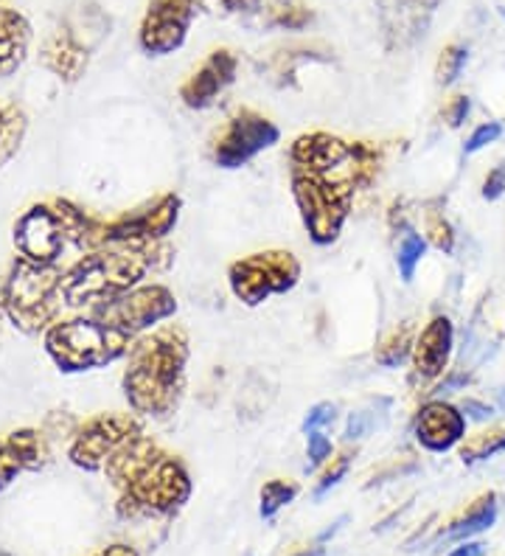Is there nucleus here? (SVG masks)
Wrapping results in <instances>:
<instances>
[{
  "label": "nucleus",
  "mask_w": 505,
  "mask_h": 556,
  "mask_svg": "<svg viewBox=\"0 0 505 556\" xmlns=\"http://www.w3.org/2000/svg\"><path fill=\"white\" fill-rule=\"evenodd\" d=\"M124 332H115L108 326H96L88 320L60 326L48 338V346L56 354L62 366L85 368L96 363H108L124 349Z\"/></svg>",
  "instance_id": "obj_1"
},
{
  "label": "nucleus",
  "mask_w": 505,
  "mask_h": 556,
  "mask_svg": "<svg viewBox=\"0 0 505 556\" xmlns=\"http://www.w3.org/2000/svg\"><path fill=\"white\" fill-rule=\"evenodd\" d=\"M143 276V258L132 253H113L96 256L67 276L65 295L71 304H81V299H101L113 295L124 287L135 285Z\"/></svg>",
  "instance_id": "obj_2"
},
{
  "label": "nucleus",
  "mask_w": 505,
  "mask_h": 556,
  "mask_svg": "<svg viewBox=\"0 0 505 556\" xmlns=\"http://www.w3.org/2000/svg\"><path fill=\"white\" fill-rule=\"evenodd\" d=\"M295 198L303 211L306 228L312 239L320 244L331 242L340 233L345 214H349V189H337L320 177L298 172L295 175Z\"/></svg>",
  "instance_id": "obj_3"
},
{
  "label": "nucleus",
  "mask_w": 505,
  "mask_h": 556,
  "mask_svg": "<svg viewBox=\"0 0 505 556\" xmlns=\"http://www.w3.org/2000/svg\"><path fill=\"white\" fill-rule=\"evenodd\" d=\"M298 273L292 253H258L230 267V287L244 304H262L273 292L290 290Z\"/></svg>",
  "instance_id": "obj_4"
},
{
  "label": "nucleus",
  "mask_w": 505,
  "mask_h": 556,
  "mask_svg": "<svg viewBox=\"0 0 505 556\" xmlns=\"http://www.w3.org/2000/svg\"><path fill=\"white\" fill-rule=\"evenodd\" d=\"M189 492L191 483L186 469L175 458L161 455L132 486H127V501L132 503L135 509L168 515V511H175L177 506L189 501Z\"/></svg>",
  "instance_id": "obj_5"
},
{
  "label": "nucleus",
  "mask_w": 505,
  "mask_h": 556,
  "mask_svg": "<svg viewBox=\"0 0 505 556\" xmlns=\"http://www.w3.org/2000/svg\"><path fill=\"white\" fill-rule=\"evenodd\" d=\"M200 0H149L138 40L152 56L175 54L186 42Z\"/></svg>",
  "instance_id": "obj_6"
},
{
  "label": "nucleus",
  "mask_w": 505,
  "mask_h": 556,
  "mask_svg": "<svg viewBox=\"0 0 505 556\" xmlns=\"http://www.w3.org/2000/svg\"><path fill=\"white\" fill-rule=\"evenodd\" d=\"M441 0H377L379 28L388 51H407L425 40Z\"/></svg>",
  "instance_id": "obj_7"
},
{
  "label": "nucleus",
  "mask_w": 505,
  "mask_h": 556,
  "mask_svg": "<svg viewBox=\"0 0 505 556\" xmlns=\"http://www.w3.org/2000/svg\"><path fill=\"white\" fill-rule=\"evenodd\" d=\"M278 141V129L267 122V118L256 116V113H239L233 122L225 127L223 138L216 141L214 161L225 169H236L248 163L250 157L258 155L262 150L273 147Z\"/></svg>",
  "instance_id": "obj_8"
},
{
  "label": "nucleus",
  "mask_w": 505,
  "mask_h": 556,
  "mask_svg": "<svg viewBox=\"0 0 505 556\" xmlns=\"http://www.w3.org/2000/svg\"><path fill=\"white\" fill-rule=\"evenodd\" d=\"M466 435V419L458 407L446 402H430L418 410L416 439L432 453H446Z\"/></svg>",
  "instance_id": "obj_9"
},
{
  "label": "nucleus",
  "mask_w": 505,
  "mask_h": 556,
  "mask_svg": "<svg viewBox=\"0 0 505 556\" xmlns=\"http://www.w3.org/2000/svg\"><path fill=\"white\" fill-rule=\"evenodd\" d=\"M236 65H239V62H236V56L230 54V51H225V48L214 51L209 60L202 62V68L182 85L180 99L189 104V108H209L216 96L223 93L230 81H233Z\"/></svg>",
  "instance_id": "obj_10"
},
{
  "label": "nucleus",
  "mask_w": 505,
  "mask_h": 556,
  "mask_svg": "<svg viewBox=\"0 0 505 556\" xmlns=\"http://www.w3.org/2000/svg\"><path fill=\"white\" fill-rule=\"evenodd\" d=\"M132 425L124 419H101L96 421L88 433H81L74 447V462L81 467L96 469L108 462L115 450L122 447L124 441L132 439Z\"/></svg>",
  "instance_id": "obj_11"
},
{
  "label": "nucleus",
  "mask_w": 505,
  "mask_h": 556,
  "mask_svg": "<svg viewBox=\"0 0 505 556\" xmlns=\"http://www.w3.org/2000/svg\"><path fill=\"white\" fill-rule=\"evenodd\" d=\"M452 324L450 318H432L425 326V332L418 334L413 343V366L421 380H432L438 374H444L446 363L452 354Z\"/></svg>",
  "instance_id": "obj_12"
},
{
  "label": "nucleus",
  "mask_w": 505,
  "mask_h": 556,
  "mask_svg": "<svg viewBox=\"0 0 505 556\" xmlns=\"http://www.w3.org/2000/svg\"><path fill=\"white\" fill-rule=\"evenodd\" d=\"M115 313H118V324L124 329H143V326L157 324L175 313V299L163 287H143V290L132 292L129 299L118 301Z\"/></svg>",
  "instance_id": "obj_13"
},
{
  "label": "nucleus",
  "mask_w": 505,
  "mask_h": 556,
  "mask_svg": "<svg viewBox=\"0 0 505 556\" xmlns=\"http://www.w3.org/2000/svg\"><path fill=\"white\" fill-rule=\"evenodd\" d=\"M17 242H21L26 256L37 258V262H46V258H54V253L60 251L62 233L60 228H56L54 217H51L48 211L37 208L21 223Z\"/></svg>",
  "instance_id": "obj_14"
},
{
  "label": "nucleus",
  "mask_w": 505,
  "mask_h": 556,
  "mask_svg": "<svg viewBox=\"0 0 505 556\" xmlns=\"http://www.w3.org/2000/svg\"><path fill=\"white\" fill-rule=\"evenodd\" d=\"M42 62L54 71L60 79H79L81 71L88 68V48L81 46L79 37L71 31H56L42 48Z\"/></svg>",
  "instance_id": "obj_15"
},
{
  "label": "nucleus",
  "mask_w": 505,
  "mask_h": 556,
  "mask_svg": "<svg viewBox=\"0 0 505 556\" xmlns=\"http://www.w3.org/2000/svg\"><path fill=\"white\" fill-rule=\"evenodd\" d=\"M28 40H31V28L26 17L12 9H0V76L17 71V65L26 60Z\"/></svg>",
  "instance_id": "obj_16"
},
{
  "label": "nucleus",
  "mask_w": 505,
  "mask_h": 556,
  "mask_svg": "<svg viewBox=\"0 0 505 556\" xmlns=\"http://www.w3.org/2000/svg\"><path fill=\"white\" fill-rule=\"evenodd\" d=\"M494 520H497V495H485L460 520L452 522L450 529H446L444 540L446 543H466L469 536L483 534L485 529H492Z\"/></svg>",
  "instance_id": "obj_17"
},
{
  "label": "nucleus",
  "mask_w": 505,
  "mask_h": 556,
  "mask_svg": "<svg viewBox=\"0 0 505 556\" xmlns=\"http://www.w3.org/2000/svg\"><path fill=\"white\" fill-rule=\"evenodd\" d=\"M497 453H505V430H489V433H478L466 439L460 447V458L464 464H478L485 458H494Z\"/></svg>",
  "instance_id": "obj_18"
},
{
  "label": "nucleus",
  "mask_w": 505,
  "mask_h": 556,
  "mask_svg": "<svg viewBox=\"0 0 505 556\" xmlns=\"http://www.w3.org/2000/svg\"><path fill=\"white\" fill-rule=\"evenodd\" d=\"M466 60H469V51H466V46H458V42L446 46L435 62L438 85H444L446 88V85H452V81L458 79L460 71H464V65H466Z\"/></svg>",
  "instance_id": "obj_19"
},
{
  "label": "nucleus",
  "mask_w": 505,
  "mask_h": 556,
  "mask_svg": "<svg viewBox=\"0 0 505 556\" xmlns=\"http://www.w3.org/2000/svg\"><path fill=\"white\" fill-rule=\"evenodd\" d=\"M312 21V12L301 3H292V0H278L269 7V26L281 28H303Z\"/></svg>",
  "instance_id": "obj_20"
},
{
  "label": "nucleus",
  "mask_w": 505,
  "mask_h": 556,
  "mask_svg": "<svg viewBox=\"0 0 505 556\" xmlns=\"http://www.w3.org/2000/svg\"><path fill=\"white\" fill-rule=\"evenodd\" d=\"M427 251V239L418 237V233H404L402 244H399V253H396V265L402 270L404 281H411L413 273H416V265L421 262Z\"/></svg>",
  "instance_id": "obj_21"
},
{
  "label": "nucleus",
  "mask_w": 505,
  "mask_h": 556,
  "mask_svg": "<svg viewBox=\"0 0 505 556\" xmlns=\"http://www.w3.org/2000/svg\"><path fill=\"white\" fill-rule=\"evenodd\" d=\"M298 495V486L287 481H269L262 489V517H273L278 509H283L287 503H292V497Z\"/></svg>",
  "instance_id": "obj_22"
},
{
  "label": "nucleus",
  "mask_w": 505,
  "mask_h": 556,
  "mask_svg": "<svg viewBox=\"0 0 505 556\" xmlns=\"http://www.w3.org/2000/svg\"><path fill=\"white\" fill-rule=\"evenodd\" d=\"M411 338H413V329L411 326H404L402 332L393 334V338L388 340L382 349H379V354H377L379 363H382V366H399V363L407 357V352H411V346H413Z\"/></svg>",
  "instance_id": "obj_23"
},
{
  "label": "nucleus",
  "mask_w": 505,
  "mask_h": 556,
  "mask_svg": "<svg viewBox=\"0 0 505 556\" xmlns=\"http://www.w3.org/2000/svg\"><path fill=\"white\" fill-rule=\"evenodd\" d=\"M427 237H430V242L435 244L438 251H444V253H450L452 244H455L452 225L446 223L441 214H430V217H427Z\"/></svg>",
  "instance_id": "obj_24"
},
{
  "label": "nucleus",
  "mask_w": 505,
  "mask_h": 556,
  "mask_svg": "<svg viewBox=\"0 0 505 556\" xmlns=\"http://www.w3.org/2000/svg\"><path fill=\"white\" fill-rule=\"evenodd\" d=\"M337 416V407L331 405V402H320V405H315L306 414V419H303V433H320V430L326 428V425H331Z\"/></svg>",
  "instance_id": "obj_25"
},
{
  "label": "nucleus",
  "mask_w": 505,
  "mask_h": 556,
  "mask_svg": "<svg viewBox=\"0 0 505 556\" xmlns=\"http://www.w3.org/2000/svg\"><path fill=\"white\" fill-rule=\"evenodd\" d=\"M500 136H503V124H497V122L480 124V127L471 132L469 141H466V155H475V152H480L483 147H489V143L497 141Z\"/></svg>",
  "instance_id": "obj_26"
},
{
  "label": "nucleus",
  "mask_w": 505,
  "mask_h": 556,
  "mask_svg": "<svg viewBox=\"0 0 505 556\" xmlns=\"http://www.w3.org/2000/svg\"><path fill=\"white\" fill-rule=\"evenodd\" d=\"M349 464H351V455H340L334 464H331V469L324 476V481L317 483L315 489V501H320V497L326 495V492H331V489L337 486V483L343 481V476L349 472Z\"/></svg>",
  "instance_id": "obj_27"
},
{
  "label": "nucleus",
  "mask_w": 505,
  "mask_h": 556,
  "mask_svg": "<svg viewBox=\"0 0 505 556\" xmlns=\"http://www.w3.org/2000/svg\"><path fill=\"white\" fill-rule=\"evenodd\" d=\"M310 447H306V455H310V467H320L331 458V439L320 430V433H310Z\"/></svg>",
  "instance_id": "obj_28"
},
{
  "label": "nucleus",
  "mask_w": 505,
  "mask_h": 556,
  "mask_svg": "<svg viewBox=\"0 0 505 556\" xmlns=\"http://www.w3.org/2000/svg\"><path fill=\"white\" fill-rule=\"evenodd\" d=\"M469 96H455V99H450V104L444 108L446 124H450V127H460V124L466 122V116H469Z\"/></svg>",
  "instance_id": "obj_29"
},
{
  "label": "nucleus",
  "mask_w": 505,
  "mask_h": 556,
  "mask_svg": "<svg viewBox=\"0 0 505 556\" xmlns=\"http://www.w3.org/2000/svg\"><path fill=\"white\" fill-rule=\"evenodd\" d=\"M374 428V416L368 410H359V414H351L349 428H345V439H363Z\"/></svg>",
  "instance_id": "obj_30"
},
{
  "label": "nucleus",
  "mask_w": 505,
  "mask_h": 556,
  "mask_svg": "<svg viewBox=\"0 0 505 556\" xmlns=\"http://www.w3.org/2000/svg\"><path fill=\"white\" fill-rule=\"evenodd\" d=\"M505 191V166H497V169L489 172L483 184V198L485 200H500Z\"/></svg>",
  "instance_id": "obj_31"
},
{
  "label": "nucleus",
  "mask_w": 505,
  "mask_h": 556,
  "mask_svg": "<svg viewBox=\"0 0 505 556\" xmlns=\"http://www.w3.org/2000/svg\"><path fill=\"white\" fill-rule=\"evenodd\" d=\"M216 7L225 9L230 14H244V12H256L262 7V0H214Z\"/></svg>",
  "instance_id": "obj_32"
},
{
  "label": "nucleus",
  "mask_w": 505,
  "mask_h": 556,
  "mask_svg": "<svg viewBox=\"0 0 505 556\" xmlns=\"http://www.w3.org/2000/svg\"><path fill=\"white\" fill-rule=\"evenodd\" d=\"M483 551H485L483 543H464L460 548L452 551L450 556H483Z\"/></svg>",
  "instance_id": "obj_33"
},
{
  "label": "nucleus",
  "mask_w": 505,
  "mask_h": 556,
  "mask_svg": "<svg viewBox=\"0 0 505 556\" xmlns=\"http://www.w3.org/2000/svg\"><path fill=\"white\" fill-rule=\"evenodd\" d=\"M464 410H475V419H489V416H492V407H485V405H480V402H475V400H469L464 405Z\"/></svg>",
  "instance_id": "obj_34"
},
{
  "label": "nucleus",
  "mask_w": 505,
  "mask_h": 556,
  "mask_svg": "<svg viewBox=\"0 0 505 556\" xmlns=\"http://www.w3.org/2000/svg\"><path fill=\"white\" fill-rule=\"evenodd\" d=\"M101 556H138L132 548H127V545H113V548H108Z\"/></svg>",
  "instance_id": "obj_35"
},
{
  "label": "nucleus",
  "mask_w": 505,
  "mask_h": 556,
  "mask_svg": "<svg viewBox=\"0 0 505 556\" xmlns=\"http://www.w3.org/2000/svg\"><path fill=\"white\" fill-rule=\"evenodd\" d=\"M295 556H324V548H306V551H301V554H295Z\"/></svg>",
  "instance_id": "obj_36"
}]
</instances>
